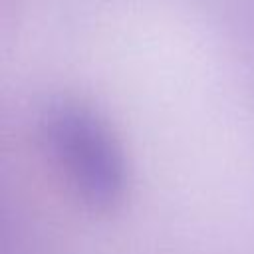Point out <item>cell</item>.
I'll return each mask as SVG.
<instances>
[{"instance_id":"obj_1","label":"cell","mask_w":254,"mask_h":254,"mask_svg":"<svg viewBox=\"0 0 254 254\" xmlns=\"http://www.w3.org/2000/svg\"><path fill=\"white\" fill-rule=\"evenodd\" d=\"M42 139L77 189L93 206L105 208L119 200L125 189L121 153L101 119L73 99H52L40 111Z\"/></svg>"}]
</instances>
